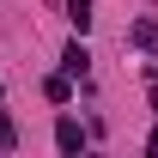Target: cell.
I'll use <instances>...</instances> for the list:
<instances>
[{
	"label": "cell",
	"instance_id": "cell-2",
	"mask_svg": "<svg viewBox=\"0 0 158 158\" xmlns=\"http://www.w3.org/2000/svg\"><path fill=\"white\" fill-rule=\"evenodd\" d=\"M67 12H73V24L85 31V24H91V0H67Z\"/></svg>",
	"mask_w": 158,
	"mask_h": 158
},
{
	"label": "cell",
	"instance_id": "cell-1",
	"mask_svg": "<svg viewBox=\"0 0 158 158\" xmlns=\"http://www.w3.org/2000/svg\"><path fill=\"white\" fill-rule=\"evenodd\" d=\"M55 140H61V152H79V146H85V134H79V122H61V128H55Z\"/></svg>",
	"mask_w": 158,
	"mask_h": 158
}]
</instances>
